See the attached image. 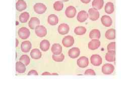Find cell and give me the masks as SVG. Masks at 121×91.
I'll return each instance as SVG.
<instances>
[{"label":"cell","mask_w":121,"mask_h":91,"mask_svg":"<svg viewBox=\"0 0 121 91\" xmlns=\"http://www.w3.org/2000/svg\"><path fill=\"white\" fill-rule=\"evenodd\" d=\"M77 11L75 8L73 6L68 7L65 11L66 16L69 18H74L76 14Z\"/></svg>","instance_id":"ba28073f"},{"label":"cell","mask_w":121,"mask_h":91,"mask_svg":"<svg viewBox=\"0 0 121 91\" xmlns=\"http://www.w3.org/2000/svg\"><path fill=\"white\" fill-rule=\"evenodd\" d=\"M100 41L97 39H93L89 42L88 47L89 49L91 50H96L100 47Z\"/></svg>","instance_id":"4fadbf2b"},{"label":"cell","mask_w":121,"mask_h":91,"mask_svg":"<svg viewBox=\"0 0 121 91\" xmlns=\"http://www.w3.org/2000/svg\"><path fill=\"white\" fill-rule=\"evenodd\" d=\"M114 5L112 2H108L104 7V11L108 14H111L114 12Z\"/></svg>","instance_id":"d4e9b609"},{"label":"cell","mask_w":121,"mask_h":91,"mask_svg":"<svg viewBox=\"0 0 121 91\" xmlns=\"http://www.w3.org/2000/svg\"><path fill=\"white\" fill-rule=\"evenodd\" d=\"M50 47V41L46 40H43L40 43V48L43 52L48 51Z\"/></svg>","instance_id":"484cf974"},{"label":"cell","mask_w":121,"mask_h":91,"mask_svg":"<svg viewBox=\"0 0 121 91\" xmlns=\"http://www.w3.org/2000/svg\"><path fill=\"white\" fill-rule=\"evenodd\" d=\"M16 47L18 46V43H19V41H18V40L17 39L16 40Z\"/></svg>","instance_id":"f35d334b"},{"label":"cell","mask_w":121,"mask_h":91,"mask_svg":"<svg viewBox=\"0 0 121 91\" xmlns=\"http://www.w3.org/2000/svg\"><path fill=\"white\" fill-rule=\"evenodd\" d=\"M105 59L108 62H114L116 59L115 51H108L106 53Z\"/></svg>","instance_id":"ffe728a7"},{"label":"cell","mask_w":121,"mask_h":91,"mask_svg":"<svg viewBox=\"0 0 121 91\" xmlns=\"http://www.w3.org/2000/svg\"><path fill=\"white\" fill-rule=\"evenodd\" d=\"M52 58L56 62H62L65 59V56L63 54H61L59 55H53L52 56Z\"/></svg>","instance_id":"1f68e13d"},{"label":"cell","mask_w":121,"mask_h":91,"mask_svg":"<svg viewBox=\"0 0 121 91\" xmlns=\"http://www.w3.org/2000/svg\"><path fill=\"white\" fill-rule=\"evenodd\" d=\"M89 18L92 21H96L99 18V12L97 10L91 8L88 10Z\"/></svg>","instance_id":"5b68a950"},{"label":"cell","mask_w":121,"mask_h":91,"mask_svg":"<svg viewBox=\"0 0 121 91\" xmlns=\"http://www.w3.org/2000/svg\"><path fill=\"white\" fill-rule=\"evenodd\" d=\"M74 32L77 35H83L86 32V29L83 26H77L75 28Z\"/></svg>","instance_id":"83f0119b"},{"label":"cell","mask_w":121,"mask_h":91,"mask_svg":"<svg viewBox=\"0 0 121 91\" xmlns=\"http://www.w3.org/2000/svg\"><path fill=\"white\" fill-rule=\"evenodd\" d=\"M27 8V4L24 0H18L16 4V8L19 12L25 10Z\"/></svg>","instance_id":"d6986e66"},{"label":"cell","mask_w":121,"mask_h":91,"mask_svg":"<svg viewBox=\"0 0 121 91\" xmlns=\"http://www.w3.org/2000/svg\"><path fill=\"white\" fill-rule=\"evenodd\" d=\"M108 51H115L116 50V42H111L109 43L107 47Z\"/></svg>","instance_id":"d6a6232c"},{"label":"cell","mask_w":121,"mask_h":91,"mask_svg":"<svg viewBox=\"0 0 121 91\" xmlns=\"http://www.w3.org/2000/svg\"><path fill=\"white\" fill-rule=\"evenodd\" d=\"M88 17V13L84 10H82L78 13L77 19L79 22L82 23L85 22L87 19Z\"/></svg>","instance_id":"8fae6325"},{"label":"cell","mask_w":121,"mask_h":91,"mask_svg":"<svg viewBox=\"0 0 121 91\" xmlns=\"http://www.w3.org/2000/svg\"><path fill=\"white\" fill-rule=\"evenodd\" d=\"M30 56L32 59L37 60L41 57V53L38 49H34L30 52Z\"/></svg>","instance_id":"4316f807"},{"label":"cell","mask_w":121,"mask_h":91,"mask_svg":"<svg viewBox=\"0 0 121 91\" xmlns=\"http://www.w3.org/2000/svg\"><path fill=\"white\" fill-rule=\"evenodd\" d=\"M105 36L109 40H114L116 38V30L113 28L108 29L105 33Z\"/></svg>","instance_id":"7402d4cb"},{"label":"cell","mask_w":121,"mask_h":91,"mask_svg":"<svg viewBox=\"0 0 121 91\" xmlns=\"http://www.w3.org/2000/svg\"><path fill=\"white\" fill-rule=\"evenodd\" d=\"M77 65L78 66L82 68L87 67L88 66L89 61L88 58L85 56H82L77 60Z\"/></svg>","instance_id":"9c48e42d"},{"label":"cell","mask_w":121,"mask_h":91,"mask_svg":"<svg viewBox=\"0 0 121 91\" xmlns=\"http://www.w3.org/2000/svg\"><path fill=\"white\" fill-rule=\"evenodd\" d=\"M52 75H58L59 74L57 73H52Z\"/></svg>","instance_id":"74e56055"},{"label":"cell","mask_w":121,"mask_h":91,"mask_svg":"<svg viewBox=\"0 0 121 91\" xmlns=\"http://www.w3.org/2000/svg\"><path fill=\"white\" fill-rule=\"evenodd\" d=\"M81 1V2H82L83 3H84V4H88L90 2L91 0H80Z\"/></svg>","instance_id":"d590c367"},{"label":"cell","mask_w":121,"mask_h":91,"mask_svg":"<svg viewBox=\"0 0 121 91\" xmlns=\"http://www.w3.org/2000/svg\"><path fill=\"white\" fill-rule=\"evenodd\" d=\"M40 24V20L39 18L37 17H33L30 19L28 23L29 27L30 29H35L37 26H39Z\"/></svg>","instance_id":"2e32d148"},{"label":"cell","mask_w":121,"mask_h":91,"mask_svg":"<svg viewBox=\"0 0 121 91\" xmlns=\"http://www.w3.org/2000/svg\"><path fill=\"white\" fill-rule=\"evenodd\" d=\"M30 35L29 30L25 27H22L18 30V35L21 39L26 40L28 38Z\"/></svg>","instance_id":"277c9868"},{"label":"cell","mask_w":121,"mask_h":91,"mask_svg":"<svg viewBox=\"0 0 121 91\" xmlns=\"http://www.w3.org/2000/svg\"><path fill=\"white\" fill-rule=\"evenodd\" d=\"M69 26L66 23L60 24L58 27V31L61 35H65L69 32Z\"/></svg>","instance_id":"30bf717a"},{"label":"cell","mask_w":121,"mask_h":91,"mask_svg":"<svg viewBox=\"0 0 121 91\" xmlns=\"http://www.w3.org/2000/svg\"><path fill=\"white\" fill-rule=\"evenodd\" d=\"M30 17L29 14L27 12H24L20 14L19 16V20L21 23H26Z\"/></svg>","instance_id":"f1b7e54d"},{"label":"cell","mask_w":121,"mask_h":91,"mask_svg":"<svg viewBox=\"0 0 121 91\" xmlns=\"http://www.w3.org/2000/svg\"><path fill=\"white\" fill-rule=\"evenodd\" d=\"M104 5V0H93L92 3V8L97 10H101L103 7Z\"/></svg>","instance_id":"44dd1931"},{"label":"cell","mask_w":121,"mask_h":91,"mask_svg":"<svg viewBox=\"0 0 121 91\" xmlns=\"http://www.w3.org/2000/svg\"><path fill=\"white\" fill-rule=\"evenodd\" d=\"M101 36V33L99 30L94 29L92 30L89 33V37L91 40L97 39L99 40Z\"/></svg>","instance_id":"603a6c76"},{"label":"cell","mask_w":121,"mask_h":91,"mask_svg":"<svg viewBox=\"0 0 121 91\" xmlns=\"http://www.w3.org/2000/svg\"><path fill=\"white\" fill-rule=\"evenodd\" d=\"M62 44L64 47L69 48L72 47L74 44V39L73 36H68L63 38Z\"/></svg>","instance_id":"52a82bcc"},{"label":"cell","mask_w":121,"mask_h":91,"mask_svg":"<svg viewBox=\"0 0 121 91\" xmlns=\"http://www.w3.org/2000/svg\"><path fill=\"white\" fill-rule=\"evenodd\" d=\"M80 49L77 47H74L71 48L68 51V55H69L70 58L72 59L77 58L80 55Z\"/></svg>","instance_id":"7c38bea8"},{"label":"cell","mask_w":121,"mask_h":91,"mask_svg":"<svg viewBox=\"0 0 121 91\" xmlns=\"http://www.w3.org/2000/svg\"><path fill=\"white\" fill-rule=\"evenodd\" d=\"M101 22L103 25L105 27H109L112 23V18L108 15H104L102 16L101 18Z\"/></svg>","instance_id":"9a60e30c"},{"label":"cell","mask_w":121,"mask_h":91,"mask_svg":"<svg viewBox=\"0 0 121 91\" xmlns=\"http://www.w3.org/2000/svg\"><path fill=\"white\" fill-rule=\"evenodd\" d=\"M34 11L38 14H43L46 11L47 8L44 4L41 3H37L34 5Z\"/></svg>","instance_id":"6da1fadb"},{"label":"cell","mask_w":121,"mask_h":91,"mask_svg":"<svg viewBox=\"0 0 121 91\" xmlns=\"http://www.w3.org/2000/svg\"><path fill=\"white\" fill-rule=\"evenodd\" d=\"M115 70V67L112 64H109V63H107L105 64L102 67L101 71L104 74L108 75L111 74L113 73V72Z\"/></svg>","instance_id":"7a4b0ae2"},{"label":"cell","mask_w":121,"mask_h":91,"mask_svg":"<svg viewBox=\"0 0 121 91\" xmlns=\"http://www.w3.org/2000/svg\"><path fill=\"white\" fill-rule=\"evenodd\" d=\"M19 61L24 64L25 66L28 65L30 62V59L29 56L27 55H22L19 59Z\"/></svg>","instance_id":"f546056e"},{"label":"cell","mask_w":121,"mask_h":91,"mask_svg":"<svg viewBox=\"0 0 121 91\" xmlns=\"http://www.w3.org/2000/svg\"><path fill=\"white\" fill-rule=\"evenodd\" d=\"M64 4L62 1H56L54 4V9L56 11H60L63 10Z\"/></svg>","instance_id":"4dcf8cb0"},{"label":"cell","mask_w":121,"mask_h":91,"mask_svg":"<svg viewBox=\"0 0 121 91\" xmlns=\"http://www.w3.org/2000/svg\"><path fill=\"white\" fill-rule=\"evenodd\" d=\"M32 47L31 43L28 41H23L21 45V49L23 52L28 53L31 50Z\"/></svg>","instance_id":"e0dca14e"},{"label":"cell","mask_w":121,"mask_h":91,"mask_svg":"<svg viewBox=\"0 0 121 91\" xmlns=\"http://www.w3.org/2000/svg\"><path fill=\"white\" fill-rule=\"evenodd\" d=\"M16 71L19 73H24L26 71V66L21 61H18L16 63Z\"/></svg>","instance_id":"cb8c5ba5"},{"label":"cell","mask_w":121,"mask_h":91,"mask_svg":"<svg viewBox=\"0 0 121 91\" xmlns=\"http://www.w3.org/2000/svg\"><path fill=\"white\" fill-rule=\"evenodd\" d=\"M51 51L53 55H59L60 54H61V53L62 52V47L61 46V45L59 44H54L52 46Z\"/></svg>","instance_id":"5bb4252c"},{"label":"cell","mask_w":121,"mask_h":91,"mask_svg":"<svg viewBox=\"0 0 121 91\" xmlns=\"http://www.w3.org/2000/svg\"><path fill=\"white\" fill-rule=\"evenodd\" d=\"M90 62L93 66H99L103 62V59L101 56L97 54H94L91 56Z\"/></svg>","instance_id":"3957f363"},{"label":"cell","mask_w":121,"mask_h":91,"mask_svg":"<svg viewBox=\"0 0 121 91\" xmlns=\"http://www.w3.org/2000/svg\"><path fill=\"white\" fill-rule=\"evenodd\" d=\"M62 1L64 2H67L69 1V0H61Z\"/></svg>","instance_id":"ab89813d"},{"label":"cell","mask_w":121,"mask_h":91,"mask_svg":"<svg viewBox=\"0 0 121 91\" xmlns=\"http://www.w3.org/2000/svg\"><path fill=\"white\" fill-rule=\"evenodd\" d=\"M35 32L37 36L43 37L47 35V30L44 26L43 25H39L35 28Z\"/></svg>","instance_id":"8992f818"},{"label":"cell","mask_w":121,"mask_h":91,"mask_svg":"<svg viewBox=\"0 0 121 91\" xmlns=\"http://www.w3.org/2000/svg\"><path fill=\"white\" fill-rule=\"evenodd\" d=\"M84 75H95V73L92 69H87L84 73Z\"/></svg>","instance_id":"836d02e7"},{"label":"cell","mask_w":121,"mask_h":91,"mask_svg":"<svg viewBox=\"0 0 121 91\" xmlns=\"http://www.w3.org/2000/svg\"><path fill=\"white\" fill-rule=\"evenodd\" d=\"M42 75H51L52 74H51L50 73L48 72H44V73H43V74H41Z\"/></svg>","instance_id":"8d00e7d4"},{"label":"cell","mask_w":121,"mask_h":91,"mask_svg":"<svg viewBox=\"0 0 121 91\" xmlns=\"http://www.w3.org/2000/svg\"><path fill=\"white\" fill-rule=\"evenodd\" d=\"M48 22L51 25H56L58 23L59 18L55 14H51L48 18Z\"/></svg>","instance_id":"ac0fdd59"},{"label":"cell","mask_w":121,"mask_h":91,"mask_svg":"<svg viewBox=\"0 0 121 91\" xmlns=\"http://www.w3.org/2000/svg\"><path fill=\"white\" fill-rule=\"evenodd\" d=\"M28 75H38L39 74H38L37 72L35 70H30L29 73L27 74Z\"/></svg>","instance_id":"e575fe53"}]
</instances>
